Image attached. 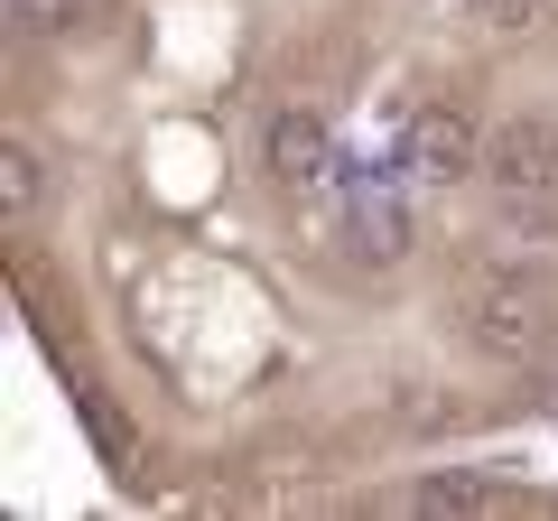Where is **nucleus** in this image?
Segmentation results:
<instances>
[{"label":"nucleus","instance_id":"7ed1b4c3","mask_svg":"<svg viewBox=\"0 0 558 521\" xmlns=\"http://www.w3.org/2000/svg\"><path fill=\"white\" fill-rule=\"evenodd\" d=\"M400 168L428 178V186H457V178H475V168H484V131L457 112V102H428V112L410 121V141H400Z\"/></svg>","mask_w":558,"mask_h":521},{"label":"nucleus","instance_id":"0eeeda50","mask_svg":"<svg viewBox=\"0 0 558 521\" xmlns=\"http://www.w3.org/2000/svg\"><path fill=\"white\" fill-rule=\"evenodd\" d=\"M475 502H494L484 475H428L418 484V512H475Z\"/></svg>","mask_w":558,"mask_h":521},{"label":"nucleus","instance_id":"423d86ee","mask_svg":"<svg viewBox=\"0 0 558 521\" xmlns=\"http://www.w3.org/2000/svg\"><path fill=\"white\" fill-rule=\"evenodd\" d=\"M47 205V168L28 141H0V223H28Z\"/></svg>","mask_w":558,"mask_h":521},{"label":"nucleus","instance_id":"39448f33","mask_svg":"<svg viewBox=\"0 0 558 521\" xmlns=\"http://www.w3.org/2000/svg\"><path fill=\"white\" fill-rule=\"evenodd\" d=\"M344 233H354V252L373 260V270H391V260H410V205H400L391 186H354Z\"/></svg>","mask_w":558,"mask_h":521},{"label":"nucleus","instance_id":"f257e3e1","mask_svg":"<svg viewBox=\"0 0 558 521\" xmlns=\"http://www.w3.org/2000/svg\"><path fill=\"white\" fill-rule=\"evenodd\" d=\"M465 336H475L484 354H502V363L539 354V344L558 336V289L539 280V270H475V280H465Z\"/></svg>","mask_w":558,"mask_h":521},{"label":"nucleus","instance_id":"6e6552de","mask_svg":"<svg viewBox=\"0 0 558 521\" xmlns=\"http://www.w3.org/2000/svg\"><path fill=\"white\" fill-rule=\"evenodd\" d=\"M10 28L20 38H57V28H75V0H10Z\"/></svg>","mask_w":558,"mask_h":521},{"label":"nucleus","instance_id":"1a4fd4ad","mask_svg":"<svg viewBox=\"0 0 558 521\" xmlns=\"http://www.w3.org/2000/svg\"><path fill=\"white\" fill-rule=\"evenodd\" d=\"M465 10H475L484 28H531L539 10H549V0H465Z\"/></svg>","mask_w":558,"mask_h":521},{"label":"nucleus","instance_id":"f03ea898","mask_svg":"<svg viewBox=\"0 0 558 521\" xmlns=\"http://www.w3.org/2000/svg\"><path fill=\"white\" fill-rule=\"evenodd\" d=\"M484 178L502 186L512 215H549L558 205V121L549 112H512L494 141H484Z\"/></svg>","mask_w":558,"mask_h":521},{"label":"nucleus","instance_id":"20e7f679","mask_svg":"<svg viewBox=\"0 0 558 521\" xmlns=\"http://www.w3.org/2000/svg\"><path fill=\"white\" fill-rule=\"evenodd\" d=\"M260 159H270V178H289V186H317V178H336V141H326V121L317 112H289L270 121V141H260Z\"/></svg>","mask_w":558,"mask_h":521}]
</instances>
